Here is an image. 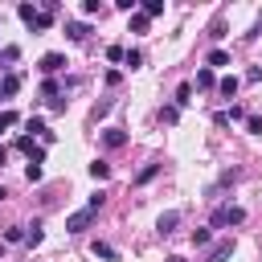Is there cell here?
<instances>
[{
  "label": "cell",
  "instance_id": "cell-1",
  "mask_svg": "<svg viewBox=\"0 0 262 262\" xmlns=\"http://www.w3.org/2000/svg\"><path fill=\"white\" fill-rule=\"evenodd\" d=\"M242 221H246L242 205H217L213 217H209V229H229V225H242Z\"/></svg>",
  "mask_w": 262,
  "mask_h": 262
},
{
  "label": "cell",
  "instance_id": "cell-2",
  "mask_svg": "<svg viewBox=\"0 0 262 262\" xmlns=\"http://www.w3.org/2000/svg\"><path fill=\"white\" fill-rule=\"evenodd\" d=\"M16 16L33 29V33H45V29H53V16L49 12H41L37 4H16Z\"/></svg>",
  "mask_w": 262,
  "mask_h": 262
},
{
  "label": "cell",
  "instance_id": "cell-3",
  "mask_svg": "<svg viewBox=\"0 0 262 262\" xmlns=\"http://www.w3.org/2000/svg\"><path fill=\"white\" fill-rule=\"evenodd\" d=\"M233 250H237V242H233V237H221V242H213V246H209L205 262H229V258H233Z\"/></svg>",
  "mask_w": 262,
  "mask_h": 262
},
{
  "label": "cell",
  "instance_id": "cell-4",
  "mask_svg": "<svg viewBox=\"0 0 262 262\" xmlns=\"http://www.w3.org/2000/svg\"><path fill=\"white\" fill-rule=\"evenodd\" d=\"M90 221H94V213H90V209H78V213L66 217V233H86Z\"/></svg>",
  "mask_w": 262,
  "mask_h": 262
},
{
  "label": "cell",
  "instance_id": "cell-5",
  "mask_svg": "<svg viewBox=\"0 0 262 262\" xmlns=\"http://www.w3.org/2000/svg\"><path fill=\"white\" fill-rule=\"evenodd\" d=\"M61 66H66V53H45V57H41V66H37V70H41V74H45V78H53V74H57V70H61Z\"/></svg>",
  "mask_w": 262,
  "mask_h": 262
},
{
  "label": "cell",
  "instance_id": "cell-6",
  "mask_svg": "<svg viewBox=\"0 0 262 262\" xmlns=\"http://www.w3.org/2000/svg\"><path fill=\"white\" fill-rule=\"evenodd\" d=\"M237 119H246V106H225V111H217V115H213V123H217V127H229V123H237Z\"/></svg>",
  "mask_w": 262,
  "mask_h": 262
},
{
  "label": "cell",
  "instance_id": "cell-7",
  "mask_svg": "<svg viewBox=\"0 0 262 262\" xmlns=\"http://www.w3.org/2000/svg\"><path fill=\"white\" fill-rule=\"evenodd\" d=\"M90 254H94V258H102V262H119V250H115L111 242H98V237L90 242Z\"/></svg>",
  "mask_w": 262,
  "mask_h": 262
},
{
  "label": "cell",
  "instance_id": "cell-8",
  "mask_svg": "<svg viewBox=\"0 0 262 262\" xmlns=\"http://www.w3.org/2000/svg\"><path fill=\"white\" fill-rule=\"evenodd\" d=\"M123 143H127V131H123V127H106V131H102V147L115 151V147H123Z\"/></svg>",
  "mask_w": 262,
  "mask_h": 262
},
{
  "label": "cell",
  "instance_id": "cell-9",
  "mask_svg": "<svg viewBox=\"0 0 262 262\" xmlns=\"http://www.w3.org/2000/svg\"><path fill=\"white\" fill-rule=\"evenodd\" d=\"M176 225H180V213L176 209H168V213H160V221H156V229L168 237V233H176Z\"/></svg>",
  "mask_w": 262,
  "mask_h": 262
},
{
  "label": "cell",
  "instance_id": "cell-10",
  "mask_svg": "<svg viewBox=\"0 0 262 262\" xmlns=\"http://www.w3.org/2000/svg\"><path fill=\"white\" fill-rule=\"evenodd\" d=\"M66 37H70V41H86V37H90V25H86V20H66Z\"/></svg>",
  "mask_w": 262,
  "mask_h": 262
},
{
  "label": "cell",
  "instance_id": "cell-11",
  "mask_svg": "<svg viewBox=\"0 0 262 262\" xmlns=\"http://www.w3.org/2000/svg\"><path fill=\"white\" fill-rule=\"evenodd\" d=\"M205 66H209V70L229 66V49H209V53H205Z\"/></svg>",
  "mask_w": 262,
  "mask_h": 262
},
{
  "label": "cell",
  "instance_id": "cell-12",
  "mask_svg": "<svg viewBox=\"0 0 262 262\" xmlns=\"http://www.w3.org/2000/svg\"><path fill=\"white\" fill-rule=\"evenodd\" d=\"M233 180H242V172H237V168H229V172H221V180H217V184L209 188V196H217V192H221V188H229Z\"/></svg>",
  "mask_w": 262,
  "mask_h": 262
},
{
  "label": "cell",
  "instance_id": "cell-13",
  "mask_svg": "<svg viewBox=\"0 0 262 262\" xmlns=\"http://www.w3.org/2000/svg\"><path fill=\"white\" fill-rule=\"evenodd\" d=\"M25 229H29L25 246H29V250H37V246H41V237H45V225H41V221H33V225H25Z\"/></svg>",
  "mask_w": 262,
  "mask_h": 262
},
{
  "label": "cell",
  "instance_id": "cell-14",
  "mask_svg": "<svg viewBox=\"0 0 262 262\" xmlns=\"http://www.w3.org/2000/svg\"><path fill=\"white\" fill-rule=\"evenodd\" d=\"M217 94H221V98H233V94H237V78H233V74H225V78L217 82Z\"/></svg>",
  "mask_w": 262,
  "mask_h": 262
},
{
  "label": "cell",
  "instance_id": "cell-15",
  "mask_svg": "<svg viewBox=\"0 0 262 262\" xmlns=\"http://www.w3.org/2000/svg\"><path fill=\"white\" fill-rule=\"evenodd\" d=\"M196 86H201V90H213V86H217V78H213V70H209V66H201V70H196Z\"/></svg>",
  "mask_w": 262,
  "mask_h": 262
},
{
  "label": "cell",
  "instance_id": "cell-16",
  "mask_svg": "<svg viewBox=\"0 0 262 262\" xmlns=\"http://www.w3.org/2000/svg\"><path fill=\"white\" fill-rule=\"evenodd\" d=\"M160 168H164V164H160V160H151V164H147V168L135 176V184H147V180H156V176H160Z\"/></svg>",
  "mask_w": 262,
  "mask_h": 262
},
{
  "label": "cell",
  "instance_id": "cell-17",
  "mask_svg": "<svg viewBox=\"0 0 262 262\" xmlns=\"http://www.w3.org/2000/svg\"><path fill=\"white\" fill-rule=\"evenodd\" d=\"M16 90H20V78H16V74H8V78L0 82V98H12Z\"/></svg>",
  "mask_w": 262,
  "mask_h": 262
},
{
  "label": "cell",
  "instance_id": "cell-18",
  "mask_svg": "<svg viewBox=\"0 0 262 262\" xmlns=\"http://www.w3.org/2000/svg\"><path fill=\"white\" fill-rule=\"evenodd\" d=\"M25 237H29L25 225H8V229H4V246H8V242H25Z\"/></svg>",
  "mask_w": 262,
  "mask_h": 262
},
{
  "label": "cell",
  "instance_id": "cell-19",
  "mask_svg": "<svg viewBox=\"0 0 262 262\" xmlns=\"http://www.w3.org/2000/svg\"><path fill=\"white\" fill-rule=\"evenodd\" d=\"M147 25H151V16H143V12H131V33H147Z\"/></svg>",
  "mask_w": 262,
  "mask_h": 262
},
{
  "label": "cell",
  "instance_id": "cell-20",
  "mask_svg": "<svg viewBox=\"0 0 262 262\" xmlns=\"http://www.w3.org/2000/svg\"><path fill=\"white\" fill-rule=\"evenodd\" d=\"M90 176H94V180H106V176H111V164H106V160H94V164H90Z\"/></svg>",
  "mask_w": 262,
  "mask_h": 262
},
{
  "label": "cell",
  "instance_id": "cell-21",
  "mask_svg": "<svg viewBox=\"0 0 262 262\" xmlns=\"http://www.w3.org/2000/svg\"><path fill=\"white\" fill-rule=\"evenodd\" d=\"M209 242H213V229H209V225L192 229V246H209Z\"/></svg>",
  "mask_w": 262,
  "mask_h": 262
},
{
  "label": "cell",
  "instance_id": "cell-22",
  "mask_svg": "<svg viewBox=\"0 0 262 262\" xmlns=\"http://www.w3.org/2000/svg\"><path fill=\"white\" fill-rule=\"evenodd\" d=\"M139 12H143V16H160V12H164V0H143Z\"/></svg>",
  "mask_w": 262,
  "mask_h": 262
},
{
  "label": "cell",
  "instance_id": "cell-23",
  "mask_svg": "<svg viewBox=\"0 0 262 262\" xmlns=\"http://www.w3.org/2000/svg\"><path fill=\"white\" fill-rule=\"evenodd\" d=\"M188 102H192V86H188V82H184V86H180V90H176V106H180V111H184V106H188Z\"/></svg>",
  "mask_w": 262,
  "mask_h": 262
},
{
  "label": "cell",
  "instance_id": "cell-24",
  "mask_svg": "<svg viewBox=\"0 0 262 262\" xmlns=\"http://www.w3.org/2000/svg\"><path fill=\"white\" fill-rule=\"evenodd\" d=\"M160 119H164V123H176V119H180V106H176V102H172V106H160Z\"/></svg>",
  "mask_w": 262,
  "mask_h": 262
},
{
  "label": "cell",
  "instance_id": "cell-25",
  "mask_svg": "<svg viewBox=\"0 0 262 262\" xmlns=\"http://www.w3.org/2000/svg\"><path fill=\"white\" fill-rule=\"evenodd\" d=\"M246 131L250 135H262V115H246Z\"/></svg>",
  "mask_w": 262,
  "mask_h": 262
},
{
  "label": "cell",
  "instance_id": "cell-26",
  "mask_svg": "<svg viewBox=\"0 0 262 262\" xmlns=\"http://www.w3.org/2000/svg\"><path fill=\"white\" fill-rule=\"evenodd\" d=\"M209 37H213V41H221V37H225V20H221V16L209 25Z\"/></svg>",
  "mask_w": 262,
  "mask_h": 262
},
{
  "label": "cell",
  "instance_id": "cell-27",
  "mask_svg": "<svg viewBox=\"0 0 262 262\" xmlns=\"http://www.w3.org/2000/svg\"><path fill=\"white\" fill-rule=\"evenodd\" d=\"M123 61H127L131 70H139V66H143V53H139V49H127V57H123Z\"/></svg>",
  "mask_w": 262,
  "mask_h": 262
},
{
  "label": "cell",
  "instance_id": "cell-28",
  "mask_svg": "<svg viewBox=\"0 0 262 262\" xmlns=\"http://www.w3.org/2000/svg\"><path fill=\"white\" fill-rule=\"evenodd\" d=\"M57 90H61V86H57V82H53V78H45V82H41V98H53V94H57Z\"/></svg>",
  "mask_w": 262,
  "mask_h": 262
},
{
  "label": "cell",
  "instance_id": "cell-29",
  "mask_svg": "<svg viewBox=\"0 0 262 262\" xmlns=\"http://www.w3.org/2000/svg\"><path fill=\"white\" fill-rule=\"evenodd\" d=\"M16 151H29V156H33V151H37V143H33V135H20V139H16Z\"/></svg>",
  "mask_w": 262,
  "mask_h": 262
},
{
  "label": "cell",
  "instance_id": "cell-30",
  "mask_svg": "<svg viewBox=\"0 0 262 262\" xmlns=\"http://www.w3.org/2000/svg\"><path fill=\"white\" fill-rule=\"evenodd\" d=\"M25 176H29V184H37L45 172H41V164H29V168H25Z\"/></svg>",
  "mask_w": 262,
  "mask_h": 262
},
{
  "label": "cell",
  "instance_id": "cell-31",
  "mask_svg": "<svg viewBox=\"0 0 262 262\" xmlns=\"http://www.w3.org/2000/svg\"><path fill=\"white\" fill-rule=\"evenodd\" d=\"M102 205H106V196H102V192H94V196H90V201H86V209H90V213H98V209H102Z\"/></svg>",
  "mask_w": 262,
  "mask_h": 262
},
{
  "label": "cell",
  "instance_id": "cell-32",
  "mask_svg": "<svg viewBox=\"0 0 262 262\" xmlns=\"http://www.w3.org/2000/svg\"><path fill=\"white\" fill-rule=\"evenodd\" d=\"M16 123V111H0V131H8Z\"/></svg>",
  "mask_w": 262,
  "mask_h": 262
},
{
  "label": "cell",
  "instance_id": "cell-33",
  "mask_svg": "<svg viewBox=\"0 0 262 262\" xmlns=\"http://www.w3.org/2000/svg\"><path fill=\"white\" fill-rule=\"evenodd\" d=\"M106 57H111V61H123V57H127V49H123V45H111V49H106Z\"/></svg>",
  "mask_w": 262,
  "mask_h": 262
},
{
  "label": "cell",
  "instance_id": "cell-34",
  "mask_svg": "<svg viewBox=\"0 0 262 262\" xmlns=\"http://www.w3.org/2000/svg\"><path fill=\"white\" fill-rule=\"evenodd\" d=\"M98 12V0H82V16H94Z\"/></svg>",
  "mask_w": 262,
  "mask_h": 262
},
{
  "label": "cell",
  "instance_id": "cell-35",
  "mask_svg": "<svg viewBox=\"0 0 262 262\" xmlns=\"http://www.w3.org/2000/svg\"><path fill=\"white\" fill-rule=\"evenodd\" d=\"M115 8H119V12H127V16H131V12H135V0H115Z\"/></svg>",
  "mask_w": 262,
  "mask_h": 262
},
{
  "label": "cell",
  "instance_id": "cell-36",
  "mask_svg": "<svg viewBox=\"0 0 262 262\" xmlns=\"http://www.w3.org/2000/svg\"><path fill=\"white\" fill-rule=\"evenodd\" d=\"M25 127H29V131H33V135H45V123H41V119H29V123H25Z\"/></svg>",
  "mask_w": 262,
  "mask_h": 262
},
{
  "label": "cell",
  "instance_id": "cell-37",
  "mask_svg": "<svg viewBox=\"0 0 262 262\" xmlns=\"http://www.w3.org/2000/svg\"><path fill=\"white\" fill-rule=\"evenodd\" d=\"M246 82H262V66H254V70L246 74Z\"/></svg>",
  "mask_w": 262,
  "mask_h": 262
},
{
  "label": "cell",
  "instance_id": "cell-38",
  "mask_svg": "<svg viewBox=\"0 0 262 262\" xmlns=\"http://www.w3.org/2000/svg\"><path fill=\"white\" fill-rule=\"evenodd\" d=\"M4 164H8V147H0V168H4Z\"/></svg>",
  "mask_w": 262,
  "mask_h": 262
},
{
  "label": "cell",
  "instance_id": "cell-39",
  "mask_svg": "<svg viewBox=\"0 0 262 262\" xmlns=\"http://www.w3.org/2000/svg\"><path fill=\"white\" fill-rule=\"evenodd\" d=\"M0 201H8V188H4V184H0Z\"/></svg>",
  "mask_w": 262,
  "mask_h": 262
},
{
  "label": "cell",
  "instance_id": "cell-40",
  "mask_svg": "<svg viewBox=\"0 0 262 262\" xmlns=\"http://www.w3.org/2000/svg\"><path fill=\"white\" fill-rule=\"evenodd\" d=\"M168 262H184V258H180V254H172V258H168Z\"/></svg>",
  "mask_w": 262,
  "mask_h": 262
}]
</instances>
